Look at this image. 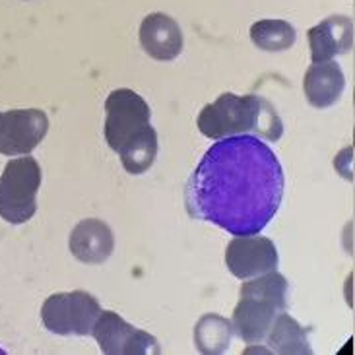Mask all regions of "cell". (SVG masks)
<instances>
[{
    "mask_svg": "<svg viewBox=\"0 0 355 355\" xmlns=\"http://www.w3.org/2000/svg\"><path fill=\"white\" fill-rule=\"evenodd\" d=\"M225 264L235 278H257L260 274L278 268V249L266 237L241 235L230 241L225 249Z\"/></svg>",
    "mask_w": 355,
    "mask_h": 355,
    "instance_id": "cell-9",
    "label": "cell"
},
{
    "mask_svg": "<svg viewBox=\"0 0 355 355\" xmlns=\"http://www.w3.org/2000/svg\"><path fill=\"white\" fill-rule=\"evenodd\" d=\"M346 89L344 70L336 60L313 62L303 78V92L307 101L317 109H327L336 103Z\"/></svg>",
    "mask_w": 355,
    "mask_h": 355,
    "instance_id": "cell-13",
    "label": "cell"
},
{
    "mask_svg": "<svg viewBox=\"0 0 355 355\" xmlns=\"http://www.w3.org/2000/svg\"><path fill=\"white\" fill-rule=\"evenodd\" d=\"M233 336V322L220 315H204L194 327V342L202 354L218 355L227 352Z\"/></svg>",
    "mask_w": 355,
    "mask_h": 355,
    "instance_id": "cell-16",
    "label": "cell"
},
{
    "mask_svg": "<svg viewBox=\"0 0 355 355\" xmlns=\"http://www.w3.org/2000/svg\"><path fill=\"white\" fill-rule=\"evenodd\" d=\"M49 132V119L41 109H12L0 115V154L28 155Z\"/></svg>",
    "mask_w": 355,
    "mask_h": 355,
    "instance_id": "cell-8",
    "label": "cell"
},
{
    "mask_svg": "<svg viewBox=\"0 0 355 355\" xmlns=\"http://www.w3.org/2000/svg\"><path fill=\"white\" fill-rule=\"evenodd\" d=\"M92 336L105 355H150L162 354V347L152 334L128 324L113 311H101Z\"/></svg>",
    "mask_w": 355,
    "mask_h": 355,
    "instance_id": "cell-7",
    "label": "cell"
},
{
    "mask_svg": "<svg viewBox=\"0 0 355 355\" xmlns=\"http://www.w3.org/2000/svg\"><path fill=\"white\" fill-rule=\"evenodd\" d=\"M99 315V301L84 289L53 293L41 307L43 327L58 336H92Z\"/></svg>",
    "mask_w": 355,
    "mask_h": 355,
    "instance_id": "cell-5",
    "label": "cell"
},
{
    "mask_svg": "<svg viewBox=\"0 0 355 355\" xmlns=\"http://www.w3.org/2000/svg\"><path fill=\"white\" fill-rule=\"evenodd\" d=\"M284 169L262 138H221L204 154L184 184L192 220L210 221L235 237L259 235L284 198Z\"/></svg>",
    "mask_w": 355,
    "mask_h": 355,
    "instance_id": "cell-1",
    "label": "cell"
},
{
    "mask_svg": "<svg viewBox=\"0 0 355 355\" xmlns=\"http://www.w3.org/2000/svg\"><path fill=\"white\" fill-rule=\"evenodd\" d=\"M270 349L279 355H311L313 347L309 342L307 330L288 313H279L266 336Z\"/></svg>",
    "mask_w": 355,
    "mask_h": 355,
    "instance_id": "cell-14",
    "label": "cell"
},
{
    "mask_svg": "<svg viewBox=\"0 0 355 355\" xmlns=\"http://www.w3.org/2000/svg\"><path fill=\"white\" fill-rule=\"evenodd\" d=\"M311 60L324 62L354 47V24L347 16H330L307 31Z\"/></svg>",
    "mask_w": 355,
    "mask_h": 355,
    "instance_id": "cell-11",
    "label": "cell"
},
{
    "mask_svg": "<svg viewBox=\"0 0 355 355\" xmlns=\"http://www.w3.org/2000/svg\"><path fill=\"white\" fill-rule=\"evenodd\" d=\"M140 45L155 60H175L182 53V31L179 24L164 12L148 14L140 24Z\"/></svg>",
    "mask_w": 355,
    "mask_h": 355,
    "instance_id": "cell-10",
    "label": "cell"
},
{
    "mask_svg": "<svg viewBox=\"0 0 355 355\" xmlns=\"http://www.w3.org/2000/svg\"><path fill=\"white\" fill-rule=\"evenodd\" d=\"M119 155L126 173H146L154 165L157 155V132L154 126L148 125L144 130H140L128 142H125V146L119 150Z\"/></svg>",
    "mask_w": 355,
    "mask_h": 355,
    "instance_id": "cell-15",
    "label": "cell"
},
{
    "mask_svg": "<svg viewBox=\"0 0 355 355\" xmlns=\"http://www.w3.org/2000/svg\"><path fill=\"white\" fill-rule=\"evenodd\" d=\"M198 130L211 140L227 136L252 135L268 142H278L284 135V123L264 97L221 94L198 115Z\"/></svg>",
    "mask_w": 355,
    "mask_h": 355,
    "instance_id": "cell-2",
    "label": "cell"
},
{
    "mask_svg": "<svg viewBox=\"0 0 355 355\" xmlns=\"http://www.w3.org/2000/svg\"><path fill=\"white\" fill-rule=\"evenodd\" d=\"M150 105L140 94L128 87L113 89L105 101V140L109 148L119 154L135 135L150 125Z\"/></svg>",
    "mask_w": 355,
    "mask_h": 355,
    "instance_id": "cell-6",
    "label": "cell"
},
{
    "mask_svg": "<svg viewBox=\"0 0 355 355\" xmlns=\"http://www.w3.org/2000/svg\"><path fill=\"white\" fill-rule=\"evenodd\" d=\"M41 167L31 155L10 159L0 175V218L12 225H21L37 211Z\"/></svg>",
    "mask_w": 355,
    "mask_h": 355,
    "instance_id": "cell-4",
    "label": "cell"
},
{
    "mask_svg": "<svg viewBox=\"0 0 355 355\" xmlns=\"http://www.w3.org/2000/svg\"><path fill=\"white\" fill-rule=\"evenodd\" d=\"M288 305V279L272 270L249 278L241 286V299L233 311V330L247 344L266 340L270 328Z\"/></svg>",
    "mask_w": 355,
    "mask_h": 355,
    "instance_id": "cell-3",
    "label": "cell"
},
{
    "mask_svg": "<svg viewBox=\"0 0 355 355\" xmlns=\"http://www.w3.org/2000/svg\"><path fill=\"white\" fill-rule=\"evenodd\" d=\"M0 355H4V349H0Z\"/></svg>",
    "mask_w": 355,
    "mask_h": 355,
    "instance_id": "cell-18",
    "label": "cell"
},
{
    "mask_svg": "<svg viewBox=\"0 0 355 355\" xmlns=\"http://www.w3.org/2000/svg\"><path fill=\"white\" fill-rule=\"evenodd\" d=\"M70 252L84 264H101L115 249V235L105 221L89 218L82 220L70 233Z\"/></svg>",
    "mask_w": 355,
    "mask_h": 355,
    "instance_id": "cell-12",
    "label": "cell"
},
{
    "mask_svg": "<svg viewBox=\"0 0 355 355\" xmlns=\"http://www.w3.org/2000/svg\"><path fill=\"white\" fill-rule=\"evenodd\" d=\"M295 28L286 19H259L250 26V41L268 53L288 51L295 43Z\"/></svg>",
    "mask_w": 355,
    "mask_h": 355,
    "instance_id": "cell-17",
    "label": "cell"
},
{
    "mask_svg": "<svg viewBox=\"0 0 355 355\" xmlns=\"http://www.w3.org/2000/svg\"><path fill=\"white\" fill-rule=\"evenodd\" d=\"M0 115H2V113H0Z\"/></svg>",
    "mask_w": 355,
    "mask_h": 355,
    "instance_id": "cell-19",
    "label": "cell"
}]
</instances>
